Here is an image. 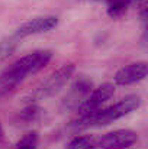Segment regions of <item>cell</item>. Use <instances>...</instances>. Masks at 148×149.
<instances>
[{"label": "cell", "instance_id": "5b68a950", "mask_svg": "<svg viewBox=\"0 0 148 149\" xmlns=\"http://www.w3.org/2000/svg\"><path fill=\"white\" fill-rule=\"evenodd\" d=\"M148 74V64L145 61L134 62L126 67H122L113 77L115 83L118 86H129L134 83H138L144 80Z\"/></svg>", "mask_w": 148, "mask_h": 149}, {"label": "cell", "instance_id": "7a4b0ae2", "mask_svg": "<svg viewBox=\"0 0 148 149\" xmlns=\"http://www.w3.org/2000/svg\"><path fill=\"white\" fill-rule=\"evenodd\" d=\"M51 58H52V51H35V52L15 61L7 70L18 74V75H20L22 78H25L29 74H35V72L41 71L51 61Z\"/></svg>", "mask_w": 148, "mask_h": 149}, {"label": "cell", "instance_id": "5bb4252c", "mask_svg": "<svg viewBox=\"0 0 148 149\" xmlns=\"http://www.w3.org/2000/svg\"><path fill=\"white\" fill-rule=\"evenodd\" d=\"M129 6H137L142 9V7H147V0H129Z\"/></svg>", "mask_w": 148, "mask_h": 149}, {"label": "cell", "instance_id": "8992f818", "mask_svg": "<svg viewBox=\"0 0 148 149\" xmlns=\"http://www.w3.org/2000/svg\"><path fill=\"white\" fill-rule=\"evenodd\" d=\"M92 88H93V84H92L90 80H87L86 77L79 78L71 86L70 91L64 96V99H62V107L67 109V110L77 109L81 104V101L90 94Z\"/></svg>", "mask_w": 148, "mask_h": 149}, {"label": "cell", "instance_id": "9a60e30c", "mask_svg": "<svg viewBox=\"0 0 148 149\" xmlns=\"http://www.w3.org/2000/svg\"><path fill=\"white\" fill-rule=\"evenodd\" d=\"M4 138V130H3V127H1V123H0V141Z\"/></svg>", "mask_w": 148, "mask_h": 149}, {"label": "cell", "instance_id": "9c48e42d", "mask_svg": "<svg viewBox=\"0 0 148 149\" xmlns=\"http://www.w3.org/2000/svg\"><path fill=\"white\" fill-rule=\"evenodd\" d=\"M41 116H42V109L39 106H36L35 103H31L29 106H26L23 110L19 111L15 122L20 126H26V125H31V123L39 120Z\"/></svg>", "mask_w": 148, "mask_h": 149}, {"label": "cell", "instance_id": "277c9868", "mask_svg": "<svg viewBox=\"0 0 148 149\" xmlns=\"http://www.w3.org/2000/svg\"><path fill=\"white\" fill-rule=\"evenodd\" d=\"M137 141H138V136L134 130L119 129V130H113L103 135L96 145L100 149H126L132 146Z\"/></svg>", "mask_w": 148, "mask_h": 149}, {"label": "cell", "instance_id": "6da1fadb", "mask_svg": "<svg viewBox=\"0 0 148 149\" xmlns=\"http://www.w3.org/2000/svg\"><path fill=\"white\" fill-rule=\"evenodd\" d=\"M74 70H76V67H74L73 64H67V65L58 68L55 72H52V74L49 75L41 86H38V87L29 94V97H26V101L35 103V101L45 100V99H48V97L55 96V94L67 84V81L71 78Z\"/></svg>", "mask_w": 148, "mask_h": 149}, {"label": "cell", "instance_id": "8fae6325", "mask_svg": "<svg viewBox=\"0 0 148 149\" xmlns=\"http://www.w3.org/2000/svg\"><path fill=\"white\" fill-rule=\"evenodd\" d=\"M97 145L90 136H74L65 149H96Z\"/></svg>", "mask_w": 148, "mask_h": 149}, {"label": "cell", "instance_id": "30bf717a", "mask_svg": "<svg viewBox=\"0 0 148 149\" xmlns=\"http://www.w3.org/2000/svg\"><path fill=\"white\" fill-rule=\"evenodd\" d=\"M107 3V15L110 17H121L129 7V0H105Z\"/></svg>", "mask_w": 148, "mask_h": 149}, {"label": "cell", "instance_id": "4fadbf2b", "mask_svg": "<svg viewBox=\"0 0 148 149\" xmlns=\"http://www.w3.org/2000/svg\"><path fill=\"white\" fill-rule=\"evenodd\" d=\"M18 39L19 38H16V36H10L0 42V58H6L13 54V51L18 47Z\"/></svg>", "mask_w": 148, "mask_h": 149}, {"label": "cell", "instance_id": "7c38bea8", "mask_svg": "<svg viewBox=\"0 0 148 149\" xmlns=\"http://www.w3.org/2000/svg\"><path fill=\"white\" fill-rule=\"evenodd\" d=\"M39 143V136L36 132H28L26 135H23L18 143H16V149H36Z\"/></svg>", "mask_w": 148, "mask_h": 149}, {"label": "cell", "instance_id": "ba28073f", "mask_svg": "<svg viewBox=\"0 0 148 149\" xmlns=\"http://www.w3.org/2000/svg\"><path fill=\"white\" fill-rule=\"evenodd\" d=\"M25 78H22L20 75L9 71L7 68L0 74V99L9 96L10 93H13L16 90V87L23 81Z\"/></svg>", "mask_w": 148, "mask_h": 149}, {"label": "cell", "instance_id": "3957f363", "mask_svg": "<svg viewBox=\"0 0 148 149\" xmlns=\"http://www.w3.org/2000/svg\"><path fill=\"white\" fill-rule=\"evenodd\" d=\"M113 94H115V86L112 83H103L96 90L90 91V94L81 101V104L76 110L79 111L80 116L92 113V111L97 110L103 103H106Z\"/></svg>", "mask_w": 148, "mask_h": 149}, {"label": "cell", "instance_id": "52a82bcc", "mask_svg": "<svg viewBox=\"0 0 148 149\" xmlns=\"http://www.w3.org/2000/svg\"><path fill=\"white\" fill-rule=\"evenodd\" d=\"M58 25V19L55 16H41L35 17L26 23H23L15 33L16 38H25L29 35H36L42 32H48Z\"/></svg>", "mask_w": 148, "mask_h": 149}]
</instances>
